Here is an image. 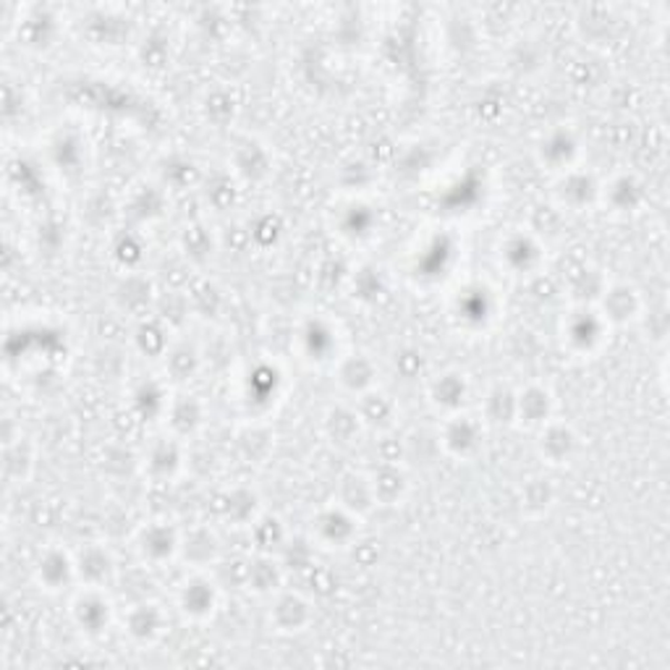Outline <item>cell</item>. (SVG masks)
<instances>
[{
  "label": "cell",
  "instance_id": "52a82bcc",
  "mask_svg": "<svg viewBox=\"0 0 670 670\" xmlns=\"http://www.w3.org/2000/svg\"><path fill=\"white\" fill-rule=\"evenodd\" d=\"M318 537L320 548L328 550H346L351 548V542L359 537V513L346 508V513L338 521V527H333V506L320 511L318 517L312 519V540Z\"/></svg>",
  "mask_w": 670,
  "mask_h": 670
},
{
  "label": "cell",
  "instance_id": "7a4b0ae2",
  "mask_svg": "<svg viewBox=\"0 0 670 670\" xmlns=\"http://www.w3.org/2000/svg\"><path fill=\"white\" fill-rule=\"evenodd\" d=\"M168 524L171 521H144V527L134 537L137 556L154 569L171 563L183 553V534Z\"/></svg>",
  "mask_w": 670,
  "mask_h": 670
},
{
  "label": "cell",
  "instance_id": "8992f818",
  "mask_svg": "<svg viewBox=\"0 0 670 670\" xmlns=\"http://www.w3.org/2000/svg\"><path fill=\"white\" fill-rule=\"evenodd\" d=\"M598 309L602 312V318L608 320L610 328L626 326V322H637L644 318V299L631 283H613L602 291Z\"/></svg>",
  "mask_w": 670,
  "mask_h": 670
},
{
  "label": "cell",
  "instance_id": "9c48e42d",
  "mask_svg": "<svg viewBox=\"0 0 670 670\" xmlns=\"http://www.w3.org/2000/svg\"><path fill=\"white\" fill-rule=\"evenodd\" d=\"M467 399H469V382L467 374L448 370L440 372L430 386V403L440 411V419L459 414L467 411Z\"/></svg>",
  "mask_w": 670,
  "mask_h": 670
},
{
  "label": "cell",
  "instance_id": "30bf717a",
  "mask_svg": "<svg viewBox=\"0 0 670 670\" xmlns=\"http://www.w3.org/2000/svg\"><path fill=\"white\" fill-rule=\"evenodd\" d=\"M374 506H401L409 490V474L403 467H382L367 474Z\"/></svg>",
  "mask_w": 670,
  "mask_h": 670
},
{
  "label": "cell",
  "instance_id": "6da1fadb",
  "mask_svg": "<svg viewBox=\"0 0 670 670\" xmlns=\"http://www.w3.org/2000/svg\"><path fill=\"white\" fill-rule=\"evenodd\" d=\"M438 443H443L446 453L456 459L469 461L484 448V422L477 414L459 411V414L443 417V427L438 432Z\"/></svg>",
  "mask_w": 670,
  "mask_h": 670
},
{
  "label": "cell",
  "instance_id": "3957f363",
  "mask_svg": "<svg viewBox=\"0 0 670 670\" xmlns=\"http://www.w3.org/2000/svg\"><path fill=\"white\" fill-rule=\"evenodd\" d=\"M584 312L587 307L573 309L569 314V322H563V343L569 346L571 351H577L579 357H584V353H598L610 338V326L608 320L602 318L600 309L598 307L589 309L587 328H584Z\"/></svg>",
  "mask_w": 670,
  "mask_h": 670
},
{
  "label": "cell",
  "instance_id": "ba28073f",
  "mask_svg": "<svg viewBox=\"0 0 670 670\" xmlns=\"http://www.w3.org/2000/svg\"><path fill=\"white\" fill-rule=\"evenodd\" d=\"M579 446V436L577 430L569 424L558 422H548L544 427L537 430V451L548 463H553V467H563V463H569L573 459V451H577Z\"/></svg>",
  "mask_w": 670,
  "mask_h": 670
},
{
  "label": "cell",
  "instance_id": "277c9868",
  "mask_svg": "<svg viewBox=\"0 0 670 670\" xmlns=\"http://www.w3.org/2000/svg\"><path fill=\"white\" fill-rule=\"evenodd\" d=\"M220 589L204 571H197L187 577L179 584V594H176V608L191 621H204L212 618L218 610Z\"/></svg>",
  "mask_w": 670,
  "mask_h": 670
},
{
  "label": "cell",
  "instance_id": "5b68a950",
  "mask_svg": "<svg viewBox=\"0 0 670 670\" xmlns=\"http://www.w3.org/2000/svg\"><path fill=\"white\" fill-rule=\"evenodd\" d=\"M513 417L534 432L548 422H553L556 419L553 390L542 386V382H532V386L521 388L519 393H513Z\"/></svg>",
  "mask_w": 670,
  "mask_h": 670
}]
</instances>
